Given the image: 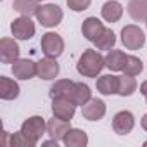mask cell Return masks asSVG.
I'll return each instance as SVG.
<instances>
[{"mask_svg":"<svg viewBox=\"0 0 147 147\" xmlns=\"http://www.w3.org/2000/svg\"><path fill=\"white\" fill-rule=\"evenodd\" d=\"M69 130H71L69 121L61 119V118H57V116H54L52 119L47 121V133L50 135V138H55V140H59V142L64 140V137H66V133H67Z\"/></svg>","mask_w":147,"mask_h":147,"instance_id":"13","label":"cell"},{"mask_svg":"<svg viewBox=\"0 0 147 147\" xmlns=\"http://www.w3.org/2000/svg\"><path fill=\"white\" fill-rule=\"evenodd\" d=\"M42 52L47 55V57H54L57 59L62 52H64V40L59 33H54V31H49L45 35H42Z\"/></svg>","mask_w":147,"mask_h":147,"instance_id":"5","label":"cell"},{"mask_svg":"<svg viewBox=\"0 0 147 147\" xmlns=\"http://www.w3.org/2000/svg\"><path fill=\"white\" fill-rule=\"evenodd\" d=\"M35 23L30 19V16H21L11 23V33L16 40H31L35 36Z\"/></svg>","mask_w":147,"mask_h":147,"instance_id":"6","label":"cell"},{"mask_svg":"<svg viewBox=\"0 0 147 147\" xmlns=\"http://www.w3.org/2000/svg\"><path fill=\"white\" fill-rule=\"evenodd\" d=\"M59 71H61V67H59V64H57V61L54 57H47L45 55V59H40L36 62V76L42 78V80H54V78H57Z\"/></svg>","mask_w":147,"mask_h":147,"instance_id":"11","label":"cell"},{"mask_svg":"<svg viewBox=\"0 0 147 147\" xmlns=\"http://www.w3.org/2000/svg\"><path fill=\"white\" fill-rule=\"evenodd\" d=\"M126 9L133 21L137 23L147 21V0H130Z\"/></svg>","mask_w":147,"mask_h":147,"instance_id":"20","label":"cell"},{"mask_svg":"<svg viewBox=\"0 0 147 147\" xmlns=\"http://www.w3.org/2000/svg\"><path fill=\"white\" fill-rule=\"evenodd\" d=\"M100 14H102V19L107 23H118L123 16V5L116 2V0H109V2L102 5Z\"/></svg>","mask_w":147,"mask_h":147,"instance_id":"18","label":"cell"},{"mask_svg":"<svg viewBox=\"0 0 147 147\" xmlns=\"http://www.w3.org/2000/svg\"><path fill=\"white\" fill-rule=\"evenodd\" d=\"M73 83H75V82H71V80H57V82L50 87V92H49L50 97H52V99H55V97H66L67 92L71 90Z\"/></svg>","mask_w":147,"mask_h":147,"instance_id":"26","label":"cell"},{"mask_svg":"<svg viewBox=\"0 0 147 147\" xmlns=\"http://www.w3.org/2000/svg\"><path fill=\"white\" fill-rule=\"evenodd\" d=\"M145 102H147V97H145Z\"/></svg>","mask_w":147,"mask_h":147,"instance_id":"32","label":"cell"},{"mask_svg":"<svg viewBox=\"0 0 147 147\" xmlns=\"http://www.w3.org/2000/svg\"><path fill=\"white\" fill-rule=\"evenodd\" d=\"M104 24H102V21L100 19H97V18H87L85 21H83V24H82V33H83V36L88 40V42H95L102 33H104Z\"/></svg>","mask_w":147,"mask_h":147,"instance_id":"15","label":"cell"},{"mask_svg":"<svg viewBox=\"0 0 147 147\" xmlns=\"http://www.w3.org/2000/svg\"><path fill=\"white\" fill-rule=\"evenodd\" d=\"M97 92H100L102 95H114L119 90V76L114 75H102L97 78Z\"/></svg>","mask_w":147,"mask_h":147,"instance_id":"16","label":"cell"},{"mask_svg":"<svg viewBox=\"0 0 147 147\" xmlns=\"http://www.w3.org/2000/svg\"><path fill=\"white\" fill-rule=\"evenodd\" d=\"M62 142L66 147H85L88 144V135L80 128H71Z\"/></svg>","mask_w":147,"mask_h":147,"instance_id":"19","label":"cell"},{"mask_svg":"<svg viewBox=\"0 0 147 147\" xmlns=\"http://www.w3.org/2000/svg\"><path fill=\"white\" fill-rule=\"evenodd\" d=\"M145 24H147V21H145Z\"/></svg>","mask_w":147,"mask_h":147,"instance_id":"34","label":"cell"},{"mask_svg":"<svg viewBox=\"0 0 147 147\" xmlns=\"http://www.w3.org/2000/svg\"><path fill=\"white\" fill-rule=\"evenodd\" d=\"M135 90H137V80L133 76H130V75L119 76V90H118V94L121 97H130Z\"/></svg>","mask_w":147,"mask_h":147,"instance_id":"24","label":"cell"},{"mask_svg":"<svg viewBox=\"0 0 147 147\" xmlns=\"http://www.w3.org/2000/svg\"><path fill=\"white\" fill-rule=\"evenodd\" d=\"M66 4L73 12H82V11H87L90 7L92 0H66Z\"/></svg>","mask_w":147,"mask_h":147,"instance_id":"28","label":"cell"},{"mask_svg":"<svg viewBox=\"0 0 147 147\" xmlns=\"http://www.w3.org/2000/svg\"><path fill=\"white\" fill-rule=\"evenodd\" d=\"M36 19L42 26L45 28H55L57 24H61L64 14H62V9L55 4H45V5H40L36 9Z\"/></svg>","mask_w":147,"mask_h":147,"instance_id":"2","label":"cell"},{"mask_svg":"<svg viewBox=\"0 0 147 147\" xmlns=\"http://www.w3.org/2000/svg\"><path fill=\"white\" fill-rule=\"evenodd\" d=\"M38 2H42V0H38Z\"/></svg>","mask_w":147,"mask_h":147,"instance_id":"33","label":"cell"},{"mask_svg":"<svg viewBox=\"0 0 147 147\" xmlns=\"http://www.w3.org/2000/svg\"><path fill=\"white\" fill-rule=\"evenodd\" d=\"M95 43V49L97 50H111L113 47H114V43H116V35H114V31L113 30H104V33L94 42Z\"/></svg>","mask_w":147,"mask_h":147,"instance_id":"23","label":"cell"},{"mask_svg":"<svg viewBox=\"0 0 147 147\" xmlns=\"http://www.w3.org/2000/svg\"><path fill=\"white\" fill-rule=\"evenodd\" d=\"M126 54L123 50H114L111 49L107 52V55L104 57L106 59V67H109L111 71H123L125 67V62H126Z\"/></svg>","mask_w":147,"mask_h":147,"instance_id":"21","label":"cell"},{"mask_svg":"<svg viewBox=\"0 0 147 147\" xmlns=\"http://www.w3.org/2000/svg\"><path fill=\"white\" fill-rule=\"evenodd\" d=\"M82 116L87 121H99L106 116V102L102 99H90L85 106H82Z\"/></svg>","mask_w":147,"mask_h":147,"instance_id":"8","label":"cell"},{"mask_svg":"<svg viewBox=\"0 0 147 147\" xmlns=\"http://www.w3.org/2000/svg\"><path fill=\"white\" fill-rule=\"evenodd\" d=\"M104 67H106V59L100 55L99 50H94V49H87L80 55L76 64V71L85 78H97Z\"/></svg>","mask_w":147,"mask_h":147,"instance_id":"1","label":"cell"},{"mask_svg":"<svg viewBox=\"0 0 147 147\" xmlns=\"http://www.w3.org/2000/svg\"><path fill=\"white\" fill-rule=\"evenodd\" d=\"M135 126V116L130 111H119L113 118V130L118 135H128Z\"/></svg>","mask_w":147,"mask_h":147,"instance_id":"10","label":"cell"},{"mask_svg":"<svg viewBox=\"0 0 147 147\" xmlns=\"http://www.w3.org/2000/svg\"><path fill=\"white\" fill-rule=\"evenodd\" d=\"M19 85L18 82L7 78V76H0V99L4 100H14L19 97Z\"/></svg>","mask_w":147,"mask_h":147,"instance_id":"17","label":"cell"},{"mask_svg":"<svg viewBox=\"0 0 147 147\" xmlns=\"http://www.w3.org/2000/svg\"><path fill=\"white\" fill-rule=\"evenodd\" d=\"M12 7L21 16H30L31 18L33 14H36V9L40 5H38V0H14Z\"/></svg>","mask_w":147,"mask_h":147,"instance_id":"22","label":"cell"},{"mask_svg":"<svg viewBox=\"0 0 147 147\" xmlns=\"http://www.w3.org/2000/svg\"><path fill=\"white\" fill-rule=\"evenodd\" d=\"M66 97L71 102H75L76 106H85L92 99V92H90V87L85 85V83H73V87H71V90L67 92Z\"/></svg>","mask_w":147,"mask_h":147,"instance_id":"14","label":"cell"},{"mask_svg":"<svg viewBox=\"0 0 147 147\" xmlns=\"http://www.w3.org/2000/svg\"><path fill=\"white\" fill-rule=\"evenodd\" d=\"M121 42L128 50H138L145 43V35L137 24H126L121 30Z\"/></svg>","mask_w":147,"mask_h":147,"instance_id":"4","label":"cell"},{"mask_svg":"<svg viewBox=\"0 0 147 147\" xmlns=\"http://www.w3.org/2000/svg\"><path fill=\"white\" fill-rule=\"evenodd\" d=\"M11 145H21V147H35V144L23 133V131H18L11 137Z\"/></svg>","mask_w":147,"mask_h":147,"instance_id":"27","label":"cell"},{"mask_svg":"<svg viewBox=\"0 0 147 147\" xmlns=\"http://www.w3.org/2000/svg\"><path fill=\"white\" fill-rule=\"evenodd\" d=\"M144 145H145V147H147V142H144Z\"/></svg>","mask_w":147,"mask_h":147,"instance_id":"31","label":"cell"},{"mask_svg":"<svg viewBox=\"0 0 147 147\" xmlns=\"http://www.w3.org/2000/svg\"><path fill=\"white\" fill-rule=\"evenodd\" d=\"M144 69V64L138 57L135 55H128L126 57V62H125V67H123V73L125 75H130V76H138Z\"/></svg>","mask_w":147,"mask_h":147,"instance_id":"25","label":"cell"},{"mask_svg":"<svg viewBox=\"0 0 147 147\" xmlns=\"http://www.w3.org/2000/svg\"><path fill=\"white\" fill-rule=\"evenodd\" d=\"M21 131L36 145V144L40 142V138H42V137L45 135V131H47V123H45V119H43L42 116H30L28 119L23 121Z\"/></svg>","mask_w":147,"mask_h":147,"instance_id":"3","label":"cell"},{"mask_svg":"<svg viewBox=\"0 0 147 147\" xmlns=\"http://www.w3.org/2000/svg\"><path fill=\"white\" fill-rule=\"evenodd\" d=\"M140 94H142L144 97H147V80L142 82V85H140Z\"/></svg>","mask_w":147,"mask_h":147,"instance_id":"29","label":"cell"},{"mask_svg":"<svg viewBox=\"0 0 147 147\" xmlns=\"http://www.w3.org/2000/svg\"><path fill=\"white\" fill-rule=\"evenodd\" d=\"M75 113H76V104L71 102L67 97L52 99V114L54 116H57L61 119H66V121H71Z\"/></svg>","mask_w":147,"mask_h":147,"instance_id":"7","label":"cell"},{"mask_svg":"<svg viewBox=\"0 0 147 147\" xmlns=\"http://www.w3.org/2000/svg\"><path fill=\"white\" fill-rule=\"evenodd\" d=\"M140 126H142V128H144V130L147 131V113H145V114L142 116V119H140Z\"/></svg>","mask_w":147,"mask_h":147,"instance_id":"30","label":"cell"},{"mask_svg":"<svg viewBox=\"0 0 147 147\" xmlns=\"http://www.w3.org/2000/svg\"><path fill=\"white\" fill-rule=\"evenodd\" d=\"M12 75L18 80H31L36 76V62L31 59H18L12 62Z\"/></svg>","mask_w":147,"mask_h":147,"instance_id":"9","label":"cell"},{"mask_svg":"<svg viewBox=\"0 0 147 147\" xmlns=\"http://www.w3.org/2000/svg\"><path fill=\"white\" fill-rule=\"evenodd\" d=\"M19 45L14 38H2L0 40V61L4 64H12L19 59Z\"/></svg>","mask_w":147,"mask_h":147,"instance_id":"12","label":"cell"}]
</instances>
